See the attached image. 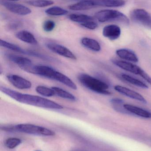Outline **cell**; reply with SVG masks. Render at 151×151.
Listing matches in <instances>:
<instances>
[{"instance_id":"ac0fdd59","label":"cell","mask_w":151,"mask_h":151,"mask_svg":"<svg viewBox=\"0 0 151 151\" xmlns=\"http://www.w3.org/2000/svg\"><path fill=\"white\" fill-rule=\"evenodd\" d=\"M16 37L21 41L32 45H37V40L34 35L29 32L26 30L21 31L16 34Z\"/></svg>"},{"instance_id":"6da1fadb","label":"cell","mask_w":151,"mask_h":151,"mask_svg":"<svg viewBox=\"0 0 151 151\" xmlns=\"http://www.w3.org/2000/svg\"><path fill=\"white\" fill-rule=\"evenodd\" d=\"M0 89L3 93L21 103L50 109H60L63 108V107L60 104L45 98L21 93L4 86H1Z\"/></svg>"},{"instance_id":"8992f818","label":"cell","mask_w":151,"mask_h":151,"mask_svg":"<svg viewBox=\"0 0 151 151\" xmlns=\"http://www.w3.org/2000/svg\"><path fill=\"white\" fill-rule=\"evenodd\" d=\"M130 16L133 22L151 29V15L145 9H136L131 12Z\"/></svg>"},{"instance_id":"484cf974","label":"cell","mask_w":151,"mask_h":151,"mask_svg":"<svg viewBox=\"0 0 151 151\" xmlns=\"http://www.w3.org/2000/svg\"><path fill=\"white\" fill-rule=\"evenodd\" d=\"M27 2L30 6L40 8L49 6L54 4V1H29Z\"/></svg>"},{"instance_id":"3957f363","label":"cell","mask_w":151,"mask_h":151,"mask_svg":"<svg viewBox=\"0 0 151 151\" xmlns=\"http://www.w3.org/2000/svg\"><path fill=\"white\" fill-rule=\"evenodd\" d=\"M95 19L100 22H116L129 24V20L122 12L113 9H103L97 12L94 15Z\"/></svg>"},{"instance_id":"ba28073f","label":"cell","mask_w":151,"mask_h":151,"mask_svg":"<svg viewBox=\"0 0 151 151\" xmlns=\"http://www.w3.org/2000/svg\"><path fill=\"white\" fill-rule=\"evenodd\" d=\"M48 49L61 56L72 60L77 59L76 55L67 47L55 43H48L46 44Z\"/></svg>"},{"instance_id":"603a6c76","label":"cell","mask_w":151,"mask_h":151,"mask_svg":"<svg viewBox=\"0 0 151 151\" xmlns=\"http://www.w3.org/2000/svg\"><path fill=\"white\" fill-rule=\"evenodd\" d=\"M52 88L54 91L55 94L58 95L59 97L63 98V99H66L74 101L76 100V97L69 92L65 90H63L60 87L54 86Z\"/></svg>"},{"instance_id":"44dd1931","label":"cell","mask_w":151,"mask_h":151,"mask_svg":"<svg viewBox=\"0 0 151 151\" xmlns=\"http://www.w3.org/2000/svg\"><path fill=\"white\" fill-rule=\"evenodd\" d=\"M99 6L107 7H119L123 6L125 4L124 1L117 0H101L97 1Z\"/></svg>"},{"instance_id":"f546056e","label":"cell","mask_w":151,"mask_h":151,"mask_svg":"<svg viewBox=\"0 0 151 151\" xmlns=\"http://www.w3.org/2000/svg\"><path fill=\"white\" fill-rule=\"evenodd\" d=\"M110 102L113 105H121L123 103V101L119 99H113L110 101Z\"/></svg>"},{"instance_id":"52a82bcc","label":"cell","mask_w":151,"mask_h":151,"mask_svg":"<svg viewBox=\"0 0 151 151\" xmlns=\"http://www.w3.org/2000/svg\"><path fill=\"white\" fill-rule=\"evenodd\" d=\"M0 3L10 12L21 16H25L31 13V10L27 6L12 1H1Z\"/></svg>"},{"instance_id":"4dcf8cb0","label":"cell","mask_w":151,"mask_h":151,"mask_svg":"<svg viewBox=\"0 0 151 151\" xmlns=\"http://www.w3.org/2000/svg\"><path fill=\"white\" fill-rule=\"evenodd\" d=\"M20 25H21V24H19V23H13L10 24V28H11V29H17Z\"/></svg>"},{"instance_id":"9a60e30c","label":"cell","mask_w":151,"mask_h":151,"mask_svg":"<svg viewBox=\"0 0 151 151\" xmlns=\"http://www.w3.org/2000/svg\"><path fill=\"white\" fill-rule=\"evenodd\" d=\"M123 107L131 114L145 118H151V113L145 109L130 104H124Z\"/></svg>"},{"instance_id":"2e32d148","label":"cell","mask_w":151,"mask_h":151,"mask_svg":"<svg viewBox=\"0 0 151 151\" xmlns=\"http://www.w3.org/2000/svg\"><path fill=\"white\" fill-rule=\"evenodd\" d=\"M116 54L120 58L129 62L136 63L138 62V58L133 51L129 49H119L116 50Z\"/></svg>"},{"instance_id":"30bf717a","label":"cell","mask_w":151,"mask_h":151,"mask_svg":"<svg viewBox=\"0 0 151 151\" xmlns=\"http://www.w3.org/2000/svg\"><path fill=\"white\" fill-rule=\"evenodd\" d=\"M112 62L115 65L122 69L129 71L135 75H138L140 77H141L143 73L145 72L140 67L129 62L118 60H113Z\"/></svg>"},{"instance_id":"7c38bea8","label":"cell","mask_w":151,"mask_h":151,"mask_svg":"<svg viewBox=\"0 0 151 151\" xmlns=\"http://www.w3.org/2000/svg\"><path fill=\"white\" fill-rule=\"evenodd\" d=\"M114 89L119 93L131 99L138 101L145 104L147 103V101L145 99L140 93L127 87H124L122 86L117 85L114 86Z\"/></svg>"},{"instance_id":"f1b7e54d","label":"cell","mask_w":151,"mask_h":151,"mask_svg":"<svg viewBox=\"0 0 151 151\" xmlns=\"http://www.w3.org/2000/svg\"><path fill=\"white\" fill-rule=\"evenodd\" d=\"M81 26L90 30H94L98 27V24L95 19L88 21L85 23L81 24Z\"/></svg>"},{"instance_id":"8fae6325","label":"cell","mask_w":151,"mask_h":151,"mask_svg":"<svg viewBox=\"0 0 151 151\" xmlns=\"http://www.w3.org/2000/svg\"><path fill=\"white\" fill-rule=\"evenodd\" d=\"M7 57L11 61L17 64L22 70L29 72L34 64L30 59L26 57L17 56L14 55L8 54Z\"/></svg>"},{"instance_id":"277c9868","label":"cell","mask_w":151,"mask_h":151,"mask_svg":"<svg viewBox=\"0 0 151 151\" xmlns=\"http://www.w3.org/2000/svg\"><path fill=\"white\" fill-rule=\"evenodd\" d=\"M8 130L38 136H53L55 135L54 132L47 128L29 124H17Z\"/></svg>"},{"instance_id":"9c48e42d","label":"cell","mask_w":151,"mask_h":151,"mask_svg":"<svg viewBox=\"0 0 151 151\" xmlns=\"http://www.w3.org/2000/svg\"><path fill=\"white\" fill-rule=\"evenodd\" d=\"M7 78L10 83L17 89L26 90L31 88L32 86L29 80L14 74H9L7 76Z\"/></svg>"},{"instance_id":"7a4b0ae2","label":"cell","mask_w":151,"mask_h":151,"mask_svg":"<svg viewBox=\"0 0 151 151\" xmlns=\"http://www.w3.org/2000/svg\"><path fill=\"white\" fill-rule=\"evenodd\" d=\"M78 79L83 86L93 91L104 95L111 94L109 91V85L101 79L86 74H80Z\"/></svg>"},{"instance_id":"7402d4cb","label":"cell","mask_w":151,"mask_h":151,"mask_svg":"<svg viewBox=\"0 0 151 151\" xmlns=\"http://www.w3.org/2000/svg\"><path fill=\"white\" fill-rule=\"evenodd\" d=\"M69 18L71 21L75 22L81 24L85 23L88 21L93 20L94 18L90 16L83 14H72L69 16Z\"/></svg>"},{"instance_id":"ffe728a7","label":"cell","mask_w":151,"mask_h":151,"mask_svg":"<svg viewBox=\"0 0 151 151\" xmlns=\"http://www.w3.org/2000/svg\"><path fill=\"white\" fill-rule=\"evenodd\" d=\"M122 77L124 81L139 88H143V89H147L148 88V86L145 83L141 80L137 79L129 75L122 74Z\"/></svg>"},{"instance_id":"5b68a950","label":"cell","mask_w":151,"mask_h":151,"mask_svg":"<svg viewBox=\"0 0 151 151\" xmlns=\"http://www.w3.org/2000/svg\"><path fill=\"white\" fill-rule=\"evenodd\" d=\"M0 45L2 47H5L7 49H10V50L14 51V52H17L26 55L34 56L35 57H37V58H40V59L45 60H54V59L50 56L33 52L30 50H25L17 45H14V44L9 43V42L4 40H0Z\"/></svg>"},{"instance_id":"d6986e66","label":"cell","mask_w":151,"mask_h":151,"mask_svg":"<svg viewBox=\"0 0 151 151\" xmlns=\"http://www.w3.org/2000/svg\"><path fill=\"white\" fill-rule=\"evenodd\" d=\"M81 43L84 47L93 52H99L101 49L99 43L93 39L83 38L81 39Z\"/></svg>"},{"instance_id":"d4e9b609","label":"cell","mask_w":151,"mask_h":151,"mask_svg":"<svg viewBox=\"0 0 151 151\" xmlns=\"http://www.w3.org/2000/svg\"><path fill=\"white\" fill-rule=\"evenodd\" d=\"M36 91L40 95L47 97H52L55 94L52 88H49L42 86H38L36 87Z\"/></svg>"},{"instance_id":"83f0119b","label":"cell","mask_w":151,"mask_h":151,"mask_svg":"<svg viewBox=\"0 0 151 151\" xmlns=\"http://www.w3.org/2000/svg\"><path fill=\"white\" fill-rule=\"evenodd\" d=\"M55 23L52 20H47L43 24V29L46 32H50L53 30L55 28Z\"/></svg>"},{"instance_id":"e0dca14e","label":"cell","mask_w":151,"mask_h":151,"mask_svg":"<svg viewBox=\"0 0 151 151\" xmlns=\"http://www.w3.org/2000/svg\"><path fill=\"white\" fill-rule=\"evenodd\" d=\"M52 80H55L62 83L73 90H76L77 89L76 85L71 79L64 74L57 70H56Z\"/></svg>"},{"instance_id":"4316f807","label":"cell","mask_w":151,"mask_h":151,"mask_svg":"<svg viewBox=\"0 0 151 151\" xmlns=\"http://www.w3.org/2000/svg\"><path fill=\"white\" fill-rule=\"evenodd\" d=\"M22 141L17 138H9L5 142L6 147L9 149H14L21 144Z\"/></svg>"},{"instance_id":"4fadbf2b","label":"cell","mask_w":151,"mask_h":151,"mask_svg":"<svg viewBox=\"0 0 151 151\" xmlns=\"http://www.w3.org/2000/svg\"><path fill=\"white\" fill-rule=\"evenodd\" d=\"M102 34L105 37L110 40H116L119 38L121 34L120 27L115 24H109L104 27Z\"/></svg>"},{"instance_id":"cb8c5ba5","label":"cell","mask_w":151,"mask_h":151,"mask_svg":"<svg viewBox=\"0 0 151 151\" xmlns=\"http://www.w3.org/2000/svg\"><path fill=\"white\" fill-rule=\"evenodd\" d=\"M45 13L49 15L60 16L67 14L68 11L60 7L53 6L46 9Z\"/></svg>"},{"instance_id":"5bb4252c","label":"cell","mask_w":151,"mask_h":151,"mask_svg":"<svg viewBox=\"0 0 151 151\" xmlns=\"http://www.w3.org/2000/svg\"><path fill=\"white\" fill-rule=\"evenodd\" d=\"M98 7L97 1H82L69 6L70 10L79 11L86 10Z\"/></svg>"}]
</instances>
